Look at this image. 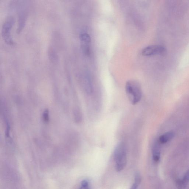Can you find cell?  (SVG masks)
Instances as JSON below:
<instances>
[{"label":"cell","instance_id":"1","mask_svg":"<svg viewBox=\"0 0 189 189\" xmlns=\"http://www.w3.org/2000/svg\"><path fill=\"white\" fill-rule=\"evenodd\" d=\"M114 157L116 171L121 172L125 168L127 162V149L124 143H120L117 145L114 150Z\"/></svg>","mask_w":189,"mask_h":189},{"label":"cell","instance_id":"2","mask_svg":"<svg viewBox=\"0 0 189 189\" xmlns=\"http://www.w3.org/2000/svg\"><path fill=\"white\" fill-rule=\"evenodd\" d=\"M125 89L129 99L133 105H135L141 101V86L137 81H128L126 83Z\"/></svg>","mask_w":189,"mask_h":189},{"label":"cell","instance_id":"3","mask_svg":"<svg viewBox=\"0 0 189 189\" xmlns=\"http://www.w3.org/2000/svg\"><path fill=\"white\" fill-rule=\"evenodd\" d=\"M14 23V19L12 17H10L3 23L2 29V36L3 40L7 44L12 45L14 41L12 37L11 31Z\"/></svg>","mask_w":189,"mask_h":189},{"label":"cell","instance_id":"4","mask_svg":"<svg viewBox=\"0 0 189 189\" xmlns=\"http://www.w3.org/2000/svg\"><path fill=\"white\" fill-rule=\"evenodd\" d=\"M165 52L166 49L162 45H152L145 47L142 51V54L146 56L162 55L165 53Z\"/></svg>","mask_w":189,"mask_h":189},{"label":"cell","instance_id":"5","mask_svg":"<svg viewBox=\"0 0 189 189\" xmlns=\"http://www.w3.org/2000/svg\"><path fill=\"white\" fill-rule=\"evenodd\" d=\"M81 47L83 53L88 55L90 53L91 38L89 34L85 33L80 34L79 36Z\"/></svg>","mask_w":189,"mask_h":189},{"label":"cell","instance_id":"6","mask_svg":"<svg viewBox=\"0 0 189 189\" xmlns=\"http://www.w3.org/2000/svg\"><path fill=\"white\" fill-rule=\"evenodd\" d=\"M27 14L24 11L21 12L19 14V25L17 29V33H19L24 28L26 21Z\"/></svg>","mask_w":189,"mask_h":189},{"label":"cell","instance_id":"7","mask_svg":"<svg viewBox=\"0 0 189 189\" xmlns=\"http://www.w3.org/2000/svg\"><path fill=\"white\" fill-rule=\"evenodd\" d=\"M174 136V133L172 132H168L160 136L159 138V142L161 144L168 142L171 140Z\"/></svg>","mask_w":189,"mask_h":189},{"label":"cell","instance_id":"8","mask_svg":"<svg viewBox=\"0 0 189 189\" xmlns=\"http://www.w3.org/2000/svg\"><path fill=\"white\" fill-rule=\"evenodd\" d=\"M189 181V170L185 173L183 179L178 181V186L179 189H183Z\"/></svg>","mask_w":189,"mask_h":189},{"label":"cell","instance_id":"9","mask_svg":"<svg viewBox=\"0 0 189 189\" xmlns=\"http://www.w3.org/2000/svg\"><path fill=\"white\" fill-rule=\"evenodd\" d=\"M160 157L159 145L157 143L154 144L152 149V157L154 160L157 162L159 160Z\"/></svg>","mask_w":189,"mask_h":189},{"label":"cell","instance_id":"10","mask_svg":"<svg viewBox=\"0 0 189 189\" xmlns=\"http://www.w3.org/2000/svg\"><path fill=\"white\" fill-rule=\"evenodd\" d=\"M49 56L52 62L56 63L58 60V56L56 52L52 49H50L49 52Z\"/></svg>","mask_w":189,"mask_h":189},{"label":"cell","instance_id":"11","mask_svg":"<svg viewBox=\"0 0 189 189\" xmlns=\"http://www.w3.org/2000/svg\"><path fill=\"white\" fill-rule=\"evenodd\" d=\"M79 189H90L88 181L87 180H83L82 181Z\"/></svg>","mask_w":189,"mask_h":189},{"label":"cell","instance_id":"12","mask_svg":"<svg viewBox=\"0 0 189 189\" xmlns=\"http://www.w3.org/2000/svg\"><path fill=\"white\" fill-rule=\"evenodd\" d=\"M141 176H140L139 173H137L135 176V179H134V183H137V184L139 185L140 183H141Z\"/></svg>","mask_w":189,"mask_h":189},{"label":"cell","instance_id":"13","mask_svg":"<svg viewBox=\"0 0 189 189\" xmlns=\"http://www.w3.org/2000/svg\"><path fill=\"white\" fill-rule=\"evenodd\" d=\"M44 120L45 121L47 122L49 120V114L48 110L45 111L43 114Z\"/></svg>","mask_w":189,"mask_h":189},{"label":"cell","instance_id":"14","mask_svg":"<svg viewBox=\"0 0 189 189\" xmlns=\"http://www.w3.org/2000/svg\"><path fill=\"white\" fill-rule=\"evenodd\" d=\"M139 186V185L136 183H134L130 189H138V187Z\"/></svg>","mask_w":189,"mask_h":189}]
</instances>
